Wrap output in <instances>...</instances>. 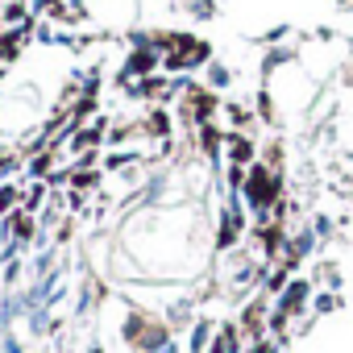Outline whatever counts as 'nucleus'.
<instances>
[{"mask_svg": "<svg viewBox=\"0 0 353 353\" xmlns=\"http://www.w3.org/2000/svg\"><path fill=\"white\" fill-rule=\"evenodd\" d=\"M158 42H162V71L166 75H188V71H200L212 63V46L196 34H183V30H158Z\"/></svg>", "mask_w": 353, "mask_h": 353, "instance_id": "nucleus-1", "label": "nucleus"}, {"mask_svg": "<svg viewBox=\"0 0 353 353\" xmlns=\"http://www.w3.org/2000/svg\"><path fill=\"white\" fill-rule=\"evenodd\" d=\"M225 154H229V166H254V162H258V141H254V133L229 129V133H225Z\"/></svg>", "mask_w": 353, "mask_h": 353, "instance_id": "nucleus-2", "label": "nucleus"}, {"mask_svg": "<svg viewBox=\"0 0 353 353\" xmlns=\"http://www.w3.org/2000/svg\"><path fill=\"white\" fill-rule=\"evenodd\" d=\"M26 42H30V34L21 26H5V34H0V67H13L21 59Z\"/></svg>", "mask_w": 353, "mask_h": 353, "instance_id": "nucleus-3", "label": "nucleus"}, {"mask_svg": "<svg viewBox=\"0 0 353 353\" xmlns=\"http://www.w3.org/2000/svg\"><path fill=\"white\" fill-rule=\"evenodd\" d=\"M196 137H200V154L216 162L221 150H225V129H221L216 121H204V125H196Z\"/></svg>", "mask_w": 353, "mask_h": 353, "instance_id": "nucleus-4", "label": "nucleus"}, {"mask_svg": "<svg viewBox=\"0 0 353 353\" xmlns=\"http://www.w3.org/2000/svg\"><path fill=\"white\" fill-rule=\"evenodd\" d=\"M141 129H145L150 137H158V141H170V133H174V121H170V112H166V104H154V108L145 112V121H141Z\"/></svg>", "mask_w": 353, "mask_h": 353, "instance_id": "nucleus-5", "label": "nucleus"}, {"mask_svg": "<svg viewBox=\"0 0 353 353\" xmlns=\"http://www.w3.org/2000/svg\"><path fill=\"white\" fill-rule=\"evenodd\" d=\"M208 353H241V328L237 324H221L216 341L208 345Z\"/></svg>", "mask_w": 353, "mask_h": 353, "instance_id": "nucleus-6", "label": "nucleus"}, {"mask_svg": "<svg viewBox=\"0 0 353 353\" xmlns=\"http://www.w3.org/2000/svg\"><path fill=\"white\" fill-rule=\"evenodd\" d=\"M204 83H208L212 92H229V88H233V71H229L225 63H216V59H212V63L204 67Z\"/></svg>", "mask_w": 353, "mask_h": 353, "instance_id": "nucleus-7", "label": "nucleus"}, {"mask_svg": "<svg viewBox=\"0 0 353 353\" xmlns=\"http://www.w3.org/2000/svg\"><path fill=\"white\" fill-rule=\"evenodd\" d=\"M221 112L229 117V125H233V129H245V133H254V121H258V112H250L245 104H237V100H229V104H225Z\"/></svg>", "mask_w": 353, "mask_h": 353, "instance_id": "nucleus-8", "label": "nucleus"}, {"mask_svg": "<svg viewBox=\"0 0 353 353\" xmlns=\"http://www.w3.org/2000/svg\"><path fill=\"white\" fill-rule=\"evenodd\" d=\"M30 13L34 9L26 5V0H5V5H0V21H5V26H21Z\"/></svg>", "mask_w": 353, "mask_h": 353, "instance_id": "nucleus-9", "label": "nucleus"}, {"mask_svg": "<svg viewBox=\"0 0 353 353\" xmlns=\"http://www.w3.org/2000/svg\"><path fill=\"white\" fill-rule=\"evenodd\" d=\"M21 204V188L17 183H0V216H13Z\"/></svg>", "mask_w": 353, "mask_h": 353, "instance_id": "nucleus-10", "label": "nucleus"}, {"mask_svg": "<svg viewBox=\"0 0 353 353\" xmlns=\"http://www.w3.org/2000/svg\"><path fill=\"white\" fill-rule=\"evenodd\" d=\"M26 170H30V179H46V170H54V150L34 154V162H30Z\"/></svg>", "mask_w": 353, "mask_h": 353, "instance_id": "nucleus-11", "label": "nucleus"}, {"mask_svg": "<svg viewBox=\"0 0 353 353\" xmlns=\"http://www.w3.org/2000/svg\"><path fill=\"white\" fill-rule=\"evenodd\" d=\"M21 204H26V212H38V208H42V183H38V188H30V196H26Z\"/></svg>", "mask_w": 353, "mask_h": 353, "instance_id": "nucleus-12", "label": "nucleus"}, {"mask_svg": "<svg viewBox=\"0 0 353 353\" xmlns=\"http://www.w3.org/2000/svg\"><path fill=\"white\" fill-rule=\"evenodd\" d=\"M332 307H336V295H320V299H316V312H320V316L332 312Z\"/></svg>", "mask_w": 353, "mask_h": 353, "instance_id": "nucleus-13", "label": "nucleus"}, {"mask_svg": "<svg viewBox=\"0 0 353 353\" xmlns=\"http://www.w3.org/2000/svg\"><path fill=\"white\" fill-rule=\"evenodd\" d=\"M0 34H5V21H0Z\"/></svg>", "mask_w": 353, "mask_h": 353, "instance_id": "nucleus-14", "label": "nucleus"}]
</instances>
